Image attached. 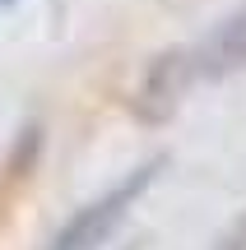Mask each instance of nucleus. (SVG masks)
Here are the masks:
<instances>
[{
    "label": "nucleus",
    "mask_w": 246,
    "mask_h": 250,
    "mask_svg": "<svg viewBox=\"0 0 246 250\" xmlns=\"http://www.w3.org/2000/svg\"><path fill=\"white\" fill-rule=\"evenodd\" d=\"M200 79V61L195 46H167V51L149 56V65L139 70V83L130 93V116L139 125H167L181 111L186 93Z\"/></svg>",
    "instance_id": "f257e3e1"
},
{
    "label": "nucleus",
    "mask_w": 246,
    "mask_h": 250,
    "mask_svg": "<svg viewBox=\"0 0 246 250\" xmlns=\"http://www.w3.org/2000/svg\"><path fill=\"white\" fill-rule=\"evenodd\" d=\"M163 162H167V158H149V162H139V167L130 171L126 181H121V186H112L102 199H93L89 208H79V213H74L70 223L56 232L51 250H98L121 223H126L130 204H135V199L149 190V181L163 171Z\"/></svg>",
    "instance_id": "f03ea898"
},
{
    "label": "nucleus",
    "mask_w": 246,
    "mask_h": 250,
    "mask_svg": "<svg viewBox=\"0 0 246 250\" xmlns=\"http://www.w3.org/2000/svg\"><path fill=\"white\" fill-rule=\"evenodd\" d=\"M195 61H200V79H223V74L246 70V5L232 9V14L195 46Z\"/></svg>",
    "instance_id": "7ed1b4c3"
},
{
    "label": "nucleus",
    "mask_w": 246,
    "mask_h": 250,
    "mask_svg": "<svg viewBox=\"0 0 246 250\" xmlns=\"http://www.w3.org/2000/svg\"><path fill=\"white\" fill-rule=\"evenodd\" d=\"M214 250H246V208H242V213L228 223V232L214 241Z\"/></svg>",
    "instance_id": "20e7f679"
}]
</instances>
